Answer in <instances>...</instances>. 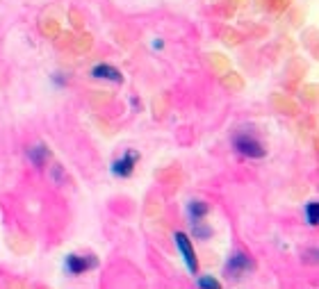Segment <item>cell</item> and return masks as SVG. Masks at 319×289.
Masks as SVG:
<instances>
[{
    "mask_svg": "<svg viewBox=\"0 0 319 289\" xmlns=\"http://www.w3.org/2000/svg\"><path fill=\"white\" fill-rule=\"evenodd\" d=\"M173 242H176V248L180 251V255H183L185 264H187V271L196 276V271H199V262H196V255H194V248H192L189 237L185 235V232H176V235H173Z\"/></svg>",
    "mask_w": 319,
    "mask_h": 289,
    "instance_id": "1",
    "label": "cell"
},
{
    "mask_svg": "<svg viewBox=\"0 0 319 289\" xmlns=\"http://www.w3.org/2000/svg\"><path fill=\"white\" fill-rule=\"evenodd\" d=\"M137 159H139V153H137V150H125L121 157L112 162V173L117 178H128V176H132Z\"/></svg>",
    "mask_w": 319,
    "mask_h": 289,
    "instance_id": "2",
    "label": "cell"
},
{
    "mask_svg": "<svg viewBox=\"0 0 319 289\" xmlns=\"http://www.w3.org/2000/svg\"><path fill=\"white\" fill-rule=\"evenodd\" d=\"M248 269H253V260H251L246 253H242V251L233 253L231 257H228V262H226V273H231L233 278H239L244 271H248Z\"/></svg>",
    "mask_w": 319,
    "mask_h": 289,
    "instance_id": "3",
    "label": "cell"
},
{
    "mask_svg": "<svg viewBox=\"0 0 319 289\" xmlns=\"http://www.w3.org/2000/svg\"><path fill=\"white\" fill-rule=\"evenodd\" d=\"M235 148L242 155H246V157H265V148H262V144L258 142V139H253V137H248V135L237 137Z\"/></svg>",
    "mask_w": 319,
    "mask_h": 289,
    "instance_id": "4",
    "label": "cell"
},
{
    "mask_svg": "<svg viewBox=\"0 0 319 289\" xmlns=\"http://www.w3.org/2000/svg\"><path fill=\"white\" fill-rule=\"evenodd\" d=\"M66 271L71 273V276H80V273H84L87 269H91V266H96V260L94 257H84V255H69L64 262Z\"/></svg>",
    "mask_w": 319,
    "mask_h": 289,
    "instance_id": "5",
    "label": "cell"
},
{
    "mask_svg": "<svg viewBox=\"0 0 319 289\" xmlns=\"http://www.w3.org/2000/svg\"><path fill=\"white\" fill-rule=\"evenodd\" d=\"M91 75H94L96 80H112V82H121V80H123L121 71H119V69H114V66H110V64H98V66H94Z\"/></svg>",
    "mask_w": 319,
    "mask_h": 289,
    "instance_id": "6",
    "label": "cell"
},
{
    "mask_svg": "<svg viewBox=\"0 0 319 289\" xmlns=\"http://www.w3.org/2000/svg\"><path fill=\"white\" fill-rule=\"evenodd\" d=\"M207 214V205L203 201H192L187 205V218L189 223H199V221H203Z\"/></svg>",
    "mask_w": 319,
    "mask_h": 289,
    "instance_id": "7",
    "label": "cell"
},
{
    "mask_svg": "<svg viewBox=\"0 0 319 289\" xmlns=\"http://www.w3.org/2000/svg\"><path fill=\"white\" fill-rule=\"evenodd\" d=\"M28 157L32 159V164H35V166H43V162H46V157H48L46 146H41V144H37V146H30L28 148Z\"/></svg>",
    "mask_w": 319,
    "mask_h": 289,
    "instance_id": "8",
    "label": "cell"
},
{
    "mask_svg": "<svg viewBox=\"0 0 319 289\" xmlns=\"http://www.w3.org/2000/svg\"><path fill=\"white\" fill-rule=\"evenodd\" d=\"M317 210H319V205L317 203H306V210H303V217H306V221H308V225H317Z\"/></svg>",
    "mask_w": 319,
    "mask_h": 289,
    "instance_id": "9",
    "label": "cell"
},
{
    "mask_svg": "<svg viewBox=\"0 0 319 289\" xmlns=\"http://www.w3.org/2000/svg\"><path fill=\"white\" fill-rule=\"evenodd\" d=\"M194 225V235L199 237V239H207V237L212 235V230L207 228V225H203V221H199V223H192Z\"/></svg>",
    "mask_w": 319,
    "mask_h": 289,
    "instance_id": "10",
    "label": "cell"
},
{
    "mask_svg": "<svg viewBox=\"0 0 319 289\" xmlns=\"http://www.w3.org/2000/svg\"><path fill=\"white\" fill-rule=\"evenodd\" d=\"M196 285H199V287H207V289H219V287H221V285H219V280H214V278H210V276L199 278V280H196Z\"/></svg>",
    "mask_w": 319,
    "mask_h": 289,
    "instance_id": "11",
    "label": "cell"
}]
</instances>
